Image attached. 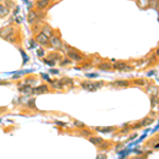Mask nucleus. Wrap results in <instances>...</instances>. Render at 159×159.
<instances>
[{"label": "nucleus", "mask_w": 159, "mask_h": 159, "mask_svg": "<svg viewBox=\"0 0 159 159\" xmlns=\"http://www.w3.org/2000/svg\"><path fill=\"white\" fill-rule=\"evenodd\" d=\"M50 43L52 45L53 48H55V49H60L61 47H63V42H61L60 38L55 36V35H52V36H50Z\"/></svg>", "instance_id": "1"}, {"label": "nucleus", "mask_w": 159, "mask_h": 159, "mask_svg": "<svg viewBox=\"0 0 159 159\" xmlns=\"http://www.w3.org/2000/svg\"><path fill=\"white\" fill-rule=\"evenodd\" d=\"M13 33H14V30H13L12 26H5V28L1 29V31H0V37L6 39Z\"/></svg>", "instance_id": "2"}, {"label": "nucleus", "mask_w": 159, "mask_h": 159, "mask_svg": "<svg viewBox=\"0 0 159 159\" xmlns=\"http://www.w3.org/2000/svg\"><path fill=\"white\" fill-rule=\"evenodd\" d=\"M49 91V88L47 85H40L38 87H34L32 89L33 94H41V93H46Z\"/></svg>", "instance_id": "3"}, {"label": "nucleus", "mask_w": 159, "mask_h": 159, "mask_svg": "<svg viewBox=\"0 0 159 159\" xmlns=\"http://www.w3.org/2000/svg\"><path fill=\"white\" fill-rule=\"evenodd\" d=\"M67 54H68V56L71 58V59L76 60V61H81V60L83 59V56L80 54L77 51H74V50H69V51L67 52Z\"/></svg>", "instance_id": "4"}, {"label": "nucleus", "mask_w": 159, "mask_h": 159, "mask_svg": "<svg viewBox=\"0 0 159 159\" xmlns=\"http://www.w3.org/2000/svg\"><path fill=\"white\" fill-rule=\"evenodd\" d=\"M37 20H38V14H37V12L34 11V10H31L29 12V14H28V22L30 24H33V23L36 22Z\"/></svg>", "instance_id": "5"}, {"label": "nucleus", "mask_w": 159, "mask_h": 159, "mask_svg": "<svg viewBox=\"0 0 159 159\" xmlns=\"http://www.w3.org/2000/svg\"><path fill=\"white\" fill-rule=\"evenodd\" d=\"M35 39H36V41L38 43H40V45H48V42H49V37H47L42 32L39 33Z\"/></svg>", "instance_id": "6"}, {"label": "nucleus", "mask_w": 159, "mask_h": 159, "mask_svg": "<svg viewBox=\"0 0 159 159\" xmlns=\"http://www.w3.org/2000/svg\"><path fill=\"white\" fill-rule=\"evenodd\" d=\"M82 87H83V89H85V90H89V91H93V90L96 89V88L94 87V83L89 82V81L83 82V83H82Z\"/></svg>", "instance_id": "7"}, {"label": "nucleus", "mask_w": 159, "mask_h": 159, "mask_svg": "<svg viewBox=\"0 0 159 159\" xmlns=\"http://www.w3.org/2000/svg\"><path fill=\"white\" fill-rule=\"evenodd\" d=\"M51 86L54 88V89H63L64 88V84L61 82V80H54V81H52Z\"/></svg>", "instance_id": "8"}, {"label": "nucleus", "mask_w": 159, "mask_h": 159, "mask_svg": "<svg viewBox=\"0 0 159 159\" xmlns=\"http://www.w3.org/2000/svg\"><path fill=\"white\" fill-rule=\"evenodd\" d=\"M50 3V0H38L36 5L39 10H43V8H46Z\"/></svg>", "instance_id": "9"}, {"label": "nucleus", "mask_w": 159, "mask_h": 159, "mask_svg": "<svg viewBox=\"0 0 159 159\" xmlns=\"http://www.w3.org/2000/svg\"><path fill=\"white\" fill-rule=\"evenodd\" d=\"M114 86H117V87H122V88H124V87H127L129 85V83L127 81H125V80H119V81H116L113 83Z\"/></svg>", "instance_id": "10"}, {"label": "nucleus", "mask_w": 159, "mask_h": 159, "mask_svg": "<svg viewBox=\"0 0 159 159\" xmlns=\"http://www.w3.org/2000/svg\"><path fill=\"white\" fill-rule=\"evenodd\" d=\"M8 8L2 4H0V18H3V17H5L7 14H8Z\"/></svg>", "instance_id": "11"}, {"label": "nucleus", "mask_w": 159, "mask_h": 159, "mask_svg": "<svg viewBox=\"0 0 159 159\" xmlns=\"http://www.w3.org/2000/svg\"><path fill=\"white\" fill-rule=\"evenodd\" d=\"M89 141L91 143H93L94 145H100L103 143V139L100 137H91V138H89Z\"/></svg>", "instance_id": "12"}, {"label": "nucleus", "mask_w": 159, "mask_h": 159, "mask_svg": "<svg viewBox=\"0 0 159 159\" xmlns=\"http://www.w3.org/2000/svg\"><path fill=\"white\" fill-rule=\"evenodd\" d=\"M99 69H102L104 71H108V70L112 69V65L110 63H102L99 65Z\"/></svg>", "instance_id": "13"}, {"label": "nucleus", "mask_w": 159, "mask_h": 159, "mask_svg": "<svg viewBox=\"0 0 159 159\" xmlns=\"http://www.w3.org/2000/svg\"><path fill=\"white\" fill-rule=\"evenodd\" d=\"M98 131H101V132H109V131H112L114 129V127H109V126H102V127H96L95 128Z\"/></svg>", "instance_id": "14"}, {"label": "nucleus", "mask_w": 159, "mask_h": 159, "mask_svg": "<svg viewBox=\"0 0 159 159\" xmlns=\"http://www.w3.org/2000/svg\"><path fill=\"white\" fill-rule=\"evenodd\" d=\"M147 92H149V93H152L154 96H156L157 95V93L159 92V89L156 87V86H151L149 88H147Z\"/></svg>", "instance_id": "15"}, {"label": "nucleus", "mask_w": 159, "mask_h": 159, "mask_svg": "<svg viewBox=\"0 0 159 159\" xmlns=\"http://www.w3.org/2000/svg\"><path fill=\"white\" fill-rule=\"evenodd\" d=\"M51 32H52V31H51V28H50L49 25H45V26H43L42 33L45 34L47 37H50V36H51Z\"/></svg>", "instance_id": "16"}, {"label": "nucleus", "mask_w": 159, "mask_h": 159, "mask_svg": "<svg viewBox=\"0 0 159 159\" xmlns=\"http://www.w3.org/2000/svg\"><path fill=\"white\" fill-rule=\"evenodd\" d=\"M19 90H20L21 92L31 93V92H32V88H31V86H29V85H25V86H23V87H20Z\"/></svg>", "instance_id": "17"}, {"label": "nucleus", "mask_w": 159, "mask_h": 159, "mask_svg": "<svg viewBox=\"0 0 159 159\" xmlns=\"http://www.w3.org/2000/svg\"><path fill=\"white\" fill-rule=\"evenodd\" d=\"M149 2L151 0H138V3L141 7H147L149 5Z\"/></svg>", "instance_id": "18"}, {"label": "nucleus", "mask_w": 159, "mask_h": 159, "mask_svg": "<svg viewBox=\"0 0 159 159\" xmlns=\"http://www.w3.org/2000/svg\"><path fill=\"white\" fill-rule=\"evenodd\" d=\"M126 66V64L125 63H116L113 66H112V68H114V69H117V70H120V71H122L123 70V68H124Z\"/></svg>", "instance_id": "19"}, {"label": "nucleus", "mask_w": 159, "mask_h": 159, "mask_svg": "<svg viewBox=\"0 0 159 159\" xmlns=\"http://www.w3.org/2000/svg\"><path fill=\"white\" fill-rule=\"evenodd\" d=\"M152 122H153V119H151V118H145L142 121V123H141V125H149Z\"/></svg>", "instance_id": "20"}, {"label": "nucleus", "mask_w": 159, "mask_h": 159, "mask_svg": "<svg viewBox=\"0 0 159 159\" xmlns=\"http://www.w3.org/2000/svg\"><path fill=\"white\" fill-rule=\"evenodd\" d=\"M134 83H135V84H137V85L144 86V85L146 84V81H144V80H142V78H140V80H135Z\"/></svg>", "instance_id": "21"}, {"label": "nucleus", "mask_w": 159, "mask_h": 159, "mask_svg": "<svg viewBox=\"0 0 159 159\" xmlns=\"http://www.w3.org/2000/svg\"><path fill=\"white\" fill-rule=\"evenodd\" d=\"M159 104V100L156 98V96H153L152 98V106H157Z\"/></svg>", "instance_id": "22"}, {"label": "nucleus", "mask_w": 159, "mask_h": 159, "mask_svg": "<svg viewBox=\"0 0 159 159\" xmlns=\"http://www.w3.org/2000/svg\"><path fill=\"white\" fill-rule=\"evenodd\" d=\"M149 5H152L153 7L157 8V7H158V0H151V2H149Z\"/></svg>", "instance_id": "23"}, {"label": "nucleus", "mask_w": 159, "mask_h": 159, "mask_svg": "<svg viewBox=\"0 0 159 159\" xmlns=\"http://www.w3.org/2000/svg\"><path fill=\"white\" fill-rule=\"evenodd\" d=\"M132 69H134V68H132L131 66H127V65H126L124 68H123V70H122V71H131Z\"/></svg>", "instance_id": "24"}, {"label": "nucleus", "mask_w": 159, "mask_h": 159, "mask_svg": "<svg viewBox=\"0 0 159 159\" xmlns=\"http://www.w3.org/2000/svg\"><path fill=\"white\" fill-rule=\"evenodd\" d=\"M103 86V82H95L94 83V87L98 89V88H100V87H102Z\"/></svg>", "instance_id": "25"}, {"label": "nucleus", "mask_w": 159, "mask_h": 159, "mask_svg": "<svg viewBox=\"0 0 159 159\" xmlns=\"http://www.w3.org/2000/svg\"><path fill=\"white\" fill-rule=\"evenodd\" d=\"M32 83H35V81H34L33 78H28L25 81V85H29L30 86V84H32Z\"/></svg>", "instance_id": "26"}, {"label": "nucleus", "mask_w": 159, "mask_h": 159, "mask_svg": "<svg viewBox=\"0 0 159 159\" xmlns=\"http://www.w3.org/2000/svg\"><path fill=\"white\" fill-rule=\"evenodd\" d=\"M74 125H75V126H78V127H83V126H84L83 123L80 122V121H75V122H74Z\"/></svg>", "instance_id": "27"}, {"label": "nucleus", "mask_w": 159, "mask_h": 159, "mask_svg": "<svg viewBox=\"0 0 159 159\" xmlns=\"http://www.w3.org/2000/svg\"><path fill=\"white\" fill-rule=\"evenodd\" d=\"M29 106H30V107H32V108H36V106H35V102H34V100H32V101H30V102H29Z\"/></svg>", "instance_id": "28"}, {"label": "nucleus", "mask_w": 159, "mask_h": 159, "mask_svg": "<svg viewBox=\"0 0 159 159\" xmlns=\"http://www.w3.org/2000/svg\"><path fill=\"white\" fill-rule=\"evenodd\" d=\"M45 61H46V63H47L48 65H50V66H54V65H55V63H54V61H53V60H48V59H45Z\"/></svg>", "instance_id": "29"}, {"label": "nucleus", "mask_w": 159, "mask_h": 159, "mask_svg": "<svg viewBox=\"0 0 159 159\" xmlns=\"http://www.w3.org/2000/svg\"><path fill=\"white\" fill-rule=\"evenodd\" d=\"M96 159H106V155L105 154H100V155H98Z\"/></svg>", "instance_id": "30"}, {"label": "nucleus", "mask_w": 159, "mask_h": 159, "mask_svg": "<svg viewBox=\"0 0 159 159\" xmlns=\"http://www.w3.org/2000/svg\"><path fill=\"white\" fill-rule=\"evenodd\" d=\"M86 76H88V77H98V74L96 73H90V74H86Z\"/></svg>", "instance_id": "31"}, {"label": "nucleus", "mask_w": 159, "mask_h": 159, "mask_svg": "<svg viewBox=\"0 0 159 159\" xmlns=\"http://www.w3.org/2000/svg\"><path fill=\"white\" fill-rule=\"evenodd\" d=\"M37 54H38V56H42V55H43V50H42V49L37 50Z\"/></svg>", "instance_id": "32"}, {"label": "nucleus", "mask_w": 159, "mask_h": 159, "mask_svg": "<svg viewBox=\"0 0 159 159\" xmlns=\"http://www.w3.org/2000/svg\"><path fill=\"white\" fill-rule=\"evenodd\" d=\"M51 71H52V73H57V70H54V69L51 70Z\"/></svg>", "instance_id": "33"}, {"label": "nucleus", "mask_w": 159, "mask_h": 159, "mask_svg": "<svg viewBox=\"0 0 159 159\" xmlns=\"http://www.w3.org/2000/svg\"><path fill=\"white\" fill-rule=\"evenodd\" d=\"M136 136H137V135H132V136H131V137H130V140H131V139H134V138H135V137H136Z\"/></svg>", "instance_id": "34"}, {"label": "nucleus", "mask_w": 159, "mask_h": 159, "mask_svg": "<svg viewBox=\"0 0 159 159\" xmlns=\"http://www.w3.org/2000/svg\"><path fill=\"white\" fill-rule=\"evenodd\" d=\"M155 148H159V144H156L155 145Z\"/></svg>", "instance_id": "35"}, {"label": "nucleus", "mask_w": 159, "mask_h": 159, "mask_svg": "<svg viewBox=\"0 0 159 159\" xmlns=\"http://www.w3.org/2000/svg\"><path fill=\"white\" fill-rule=\"evenodd\" d=\"M157 55H159V49L157 50Z\"/></svg>", "instance_id": "36"}]
</instances>
